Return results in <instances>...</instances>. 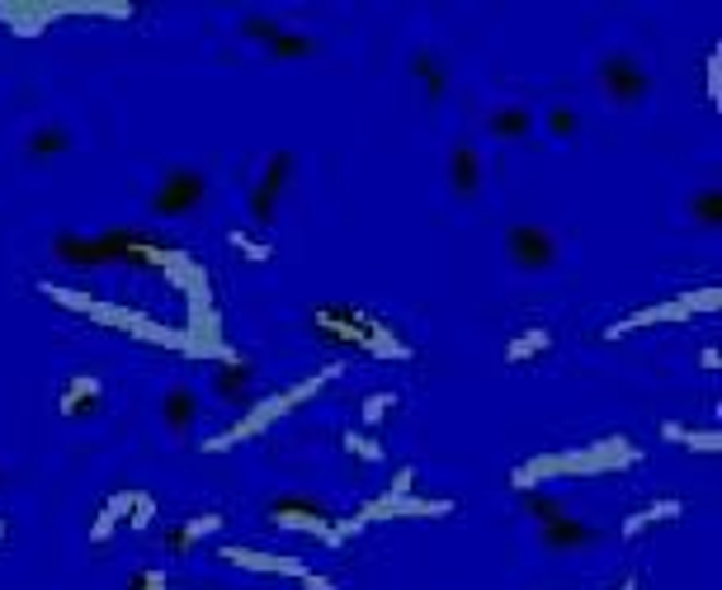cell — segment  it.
Listing matches in <instances>:
<instances>
[{
  "mask_svg": "<svg viewBox=\"0 0 722 590\" xmlns=\"http://www.w3.org/2000/svg\"><path fill=\"white\" fill-rule=\"evenodd\" d=\"M552 350V331L548 326H524L520 336L505 340V365H534Z\"/></svg>",
  "mask_w": 722,
  "mask_h": 590,
  "instance_id": "cell-18",
  "label": "cell"
},
{
  "mask_svg": "<svg viewBox=\"0 0 722 590\" xmlns=\"http://www.w3.org/2000/svg\"><path fill=\"white\" fill-rule=\"evenodd\" d=\"M228 241H232V251H241L251 265H265V261H275V241H260L255 232H241V227H232L228 232Z\"/></svg>",
  "mask_w": 722,
  "mask_h": 590,
  "instance_id": "cell-27",
  "label": "cell"
},
{
  "mask_svg": "<svg viewBox=\"0 0 722 590\" xmlns=\"http://www.w3.org/2000/svg\"><path fill=\"white\" fill-rule=\"evenodd\" d=\"M505 255L520 275H552L562 265V241L544 222H515L505 232Z\"/></svg>",
  "mask_w": 722,
  "mask_h": 590,
  "instance_id": "cell-4",
  "label": "cell"
},
{
  "mask_svg": "<svg viewBox=\"0 0 722 590\" xmlns=\"http://www.w3.org/2000/svg\"><path fill=\"white\" fill-rule=\"evenodd\" d=\"M581 128V114L571 109V104H548L544 114H538V132H548L552 142H571Z\"/></svg>",
  "mask_w": 722,
  "mask_h": 590,
  "instance_id": "cell-22",
  "label": "cell"
},
{
  "mask_svg": "<svg viewBox=\"0 0 722 590\" xmlns=\"http://www.w3.org/2000/svg\"><path fill=\"white\" fill-rule=\"evenodd\" d=\"M393 412H397V392L383 387V392H369V397H364V406H359V420H364V430H379Z\"/></svg>",
  "mask_w": 722,
  "mask_h": 590,
  "instance_id": "cell-26",
  "label": "cell"
},
{
  "mask_svg": "<svg viewBox=\"0 0 722 590\" xmlns=\"http://www.w3.org/2000/svg\"><path fill=\"white\" fill-rule=\"evenodd\" d=\"M208 180L194 165H175V171L161 175V185L152 189V213L156 218H189L194 208H203Z\"/></svg>",
  "mask_w": 722,
  "mask_h": 590,
  "instance_id": "cell-6",
  "label": "cell"
},
{
  "mask_svg": "<svg viewBox=\"0 0 722 590\" xmlns=\"http://www.w3.org/2000/svg\"><path fill=\"white\" fill-rule=\"evenodd\" d=\"M317 48H322L317 38H307V34H289V28H279V38L269 43L265 53H269V57H312Z\"/></svg>",
  "mask_w": 722,
  "mask_h": 590,
  "instance_id": "cell-28",
  "label": "cell"
},
{
  "mask_svg": "<svg viewBox=\"0 0 722 590\" xmlns=\"http://www.w3.org/2000/svg\"><path fill=\"white\" fill-rule=\"evenodd\" d=\"M128 590H165V571H156V567H142L138 577H132V586Z\"/></svg>",
  "mask_w": 722,
  "mask_h": 590,
  "instance_id": "cell-33",
  "label": "cell"
},
{
  "mask_svg": "<svg viewBox=\"0 0 722 590\" xmlns=\"http://www.w3.org/2000/svg\"><path fill=\"white\" fill-rule=\"evenodd\" d=\"M538 543H544V548H552V553H571V548H585V543H595V529L562 510L558 520L538 524Z\"/></svg>",
  "mask_w": 722,
  "mask_h": 590,
  "instance_id": "cell-15",
  "label": "cell"
},
{
  "mask_svg": "<svg viewBox=\"0 0 722 590\" xmlns=\"http://www.w3.org/2000/svg\"><path fill=\"white\" fill-rule=\"evenodd\" d=\"M10 539H14V524L10 516H0V548H10Z\"/></svg>",
  "mask_w": 722,
  "mask_h": 590,
  "instance_id": "cell-35",
  "label": "cell"
},
{
  "mask_svg": "<svg viewBox=\"0 0 722 590\" xmlns=\"http://www.w3.org/2000/svg\"><path fill=\"white\" fill-rule=\"evenodd\" d=\"M213 387H218V397L222 402H251V369H246V359H236V355H228V365L218 369V378H213Z\"/></svg>",
  "mask_w": 722,
  "mask_h": 590,
  "instance_id": "cell-20",
  "label": "cell"
},
{
  "mask_svg": "<svg viewBox=\"0 0 722 590\" xmlns=\"http://www.w3.org/2000/svg\"><path fill=\"white\" fill-rule=\"evenodd\" d=\"M71 147H77V132H71L67 124H57V118H53V124H38L34 132H28L24 157L43 165V161H62Z\"/></svg>",
  "mask_w": 722,
  "mask_h": 590,
  "instance_id": "cell-14",
  "label": "cell"
},
{
  "mask_svg": "<svg viewBox=\"0 0 722 590\" xmlns=\"http://www.w3.org/2000/svg\"><path fill=\"white\" fill-rule=\"evenodd\" d=\"M638 463V449L628 440H599L581 453H548V459H529L524 467H515V487L529 491L534 482L544 477H562V473H609V467H628Z\"/></svg>",
  "mask_w": 722,
  "mask_h": 590,
  "instance_id": "cell-2",
  "label": "cell"
},
{
  "mask_svg": "<svg viewBox=\"0 0 722 590\" xmlns=\"http://www.w3.org/2000/svg\"><path fill=\"white\" fill-rule=\"evenodd\" d=\"M340 449L350 453V459H359V463H383V459H387V449L373 440L369 430H345V435H340Z\"/></svg>",
  "mask_w": 722,
  "mask_h": 590,
  "instance_id": "cell-24",
  "label": "cell"
},
{
  "mask_svg": "<svg viewBox=\"0 0 722 590\" xmlns=\"http://www.w3.org/2000/svg\"><path fill=\"white\" fill-rule=\"evenodd\" d=\"M595 81H599V95L609 104H619V109H638L652 95V71L633 53H605L595 67Z\"/></svg>",
  "mask_w": 722,
  "mask_h": 590,
  "instance_id": "cell-5",
  "label": "cell"
},
{
  "mask_svg": "<svg viewBox=\"0 0 722 590\" xmlns=\"http://www.w3.org/2000/svg\"><path fill=\"white\" fill-rule=\"evenodd\" d=\"M680 501H675V496H666V501H656V506H642V510H633V516L624 520V529L619 534L624 539H638L642 529H652V524H666V520H680Z\"/></svg>",
  "mask_w": 722,
  "mask_h": 590,
  "instance_id": "cell-21",
  "label": "cell"
},
{
  "mask_svg": "<svg viewBox=\"0 0 722 590\" xmlns=\"http://www.w3.org/2000/svg\"><path fill=\"white\" fill-rule=\"evenodd\" d=\"M619 590H638V577H628V581H624Z\"/></svg>",
  "mask_w": 722,
  "mask_h": 590,
  "instance_id": "cell-37",
  "label": "cell"
},
{
  "mask_svg": "<svg viewBox=\"0 0 722 590\" xmlns=\"http://www.w3.org/2000/svg\"><path fill=\"white\" fill-rule=\"evenodd\" d=\"M152 516H156V496H152V491H138V496H132L128 524H132V529H147V524H152Z\"/></svg>",
  "mask_w": 722,
  "mask_h": 590,
  "instance_id": "cell-32",
  "label": "cell"
},
{
  "mask_svg": "<svg viewBox=\"0 0 722 590\" xmlns=\"http://www.w3.org/2000/svg\"><path fill=\"white\" fill-rule=\"evenodd\" d=\"M718 67H722V57H718V48L709 53V104L718 109L722 104V76H718Z\"/></svg>",
  "mask_w": 722,
  "mask_h": 590,
  "instance_id": "cell-34",
  "label": "cell"
},
{
  "mask_svg": "<svg viewBox=\"0 0 722 590\" xmlns=\"http://www.w3.org/2000/svg\"><path fill=\"white\" fill-rule=\"evenodd\" d=\"M269 520H275L279 529H303V534H317L326 548H340L345 539L354 534V524L350 520H326L322 510H312L307 501H279V506H269Z\"/></svg>",
  "mask_w": 722,
  "mask_h": 590,
  "instance_id": "cell-9",
  "label": "cell"
},
{
  "mask_svg": "<svg viewBox=\"0 0 722 590\" xmlns=\"http://www.w3.org/2000/svg\"><path fill=\"white\" fill-rule=\"evenodd\" d=\"M132 496H138V491H114L109 501L100 506L95 524H90V543H109V539H114V529L132 516Z\"/></svg>",
  "mask_w": 722,
  "mask_h": 590,
  "instance_id": "cell-19",
  "label": "cell"
},
{
  "mask_svg": "<svg viewBox=\"0 0 722 590\" xmlns=\"http://www.w3.org/2000/svg\"><path fill=\"white\" fill-rule=\"evenodd\" d=\"M661 435H666L671 444H685V449H699V453H718V430H685L680 420H666V426H661Z\"/></svg>",
  "mask_w": 722,
  "mask_h": 590,
  "instance_id": "cell-23",
  "label": "cell"
},
{
  "mask_svg": "<svg viewBox=\"0 0 722 590\" xmlns=\"http://www.w3.org/2000/svg\"><path fill=\"white\" fill-rule=\"evenodd\" d=\"M524 506H529V516H534L538 524H548V520H558V516H562V506L552 501L548 491H524Z\"/></svg>",
  "mask_w": 722,
  "mask_h": 590,
  "instance_id": "cell-31",
  "label": "cell"
},
{
  "mask_svg": "<svg viewBox=\"0 0 722 590\" xmlns=\"http://www.w3.org/2000/svg\"><path fill=\"white\" fill-rule=\"evenodd\" d=\"M279 20H265V14H251V20H241V38H251V43H260V48H269V43L279 38Z\"/></svg>",
  "mask_w": 722,
  "mask_h": 590,
  "instance_id": "cell-30",
  "label": "cell"
},
{
  "mask_svg": "<svg viewBox=\"0 0 722 590\" xmlns=\"http://www.w3.org/2000/svg\"><path fill=\"white\" fill-rule=\"evenodd\" d=\"M330 378H340V365H326L322 373H312V378H303V383H293V387H283V392H275V397H265V402H255L246 416H241V426H232V430H222V435H213L203 449L208 453H222V449H232V444H241V440H251V435H260V430H269L279 416H289L293 406H303L307 397H317V392L330 383Z\"/></svg>",
  "mask_w": 722,
  "mask_h": 590,
  "instance_id": "cell-1",
  "label": "cell"
},
{
  "mask_svg": "<svg viewBox=\"0 0 722 590\" xmlns=\"http://www.w3.org/2000/svg\"><path fill=\"white\" fill-rule=\"evenodd\" d=\"M222 557L236 567H246V571H275V577H293L298 586H307V590H336V581L322 577V571H312L307 563H298V557H283V553H251V548H222Z\"/></svg>",
  "mask_w": 722,
  "mask_h": 590,
  "instance_id": "cell-8",
  "label": "cell"
},
{
  "mask_svg": "<svg viewBox=\"0 0 722 590\" xmlns=\"http://www.w3.org/2000/svg\"><path fill=\"white\" fill-rule=\"evenodd\" d=\"M161 420L171 426V435H189V426L199 420V392L185 387V383H175L161 397Z\"/></svg>",
  "mask_w": 722,
  "mask_h": 590,
  "instance_id": "cell-16",
  "label": "cell"
},
{
  "mask_svg": "<svg viewBox=\"0 0 722 590\" xmlns=\"http://www.w3.org/2000/svg\"><path fill=\"white\" fill-rule=\"evenodd\" d=\"M218 529H222V516H218V510H213V516H199V520H185V524H179L175 534H171V548H175V553H189L194 539H208V534H218Z\"/></svg>",
  "mask_w": 722,
  "mask_h": 590,
  "instance_id": "cell-25",
  "label": "cell"
},
{
  "mask_svg": "<svg viewBox=\"0 0 722 590\" xmlns=\"http://www.w3.org/2000/svg\"><path fill=\"white\" fill-rule=\"evenodd\" d=\"M100 406H104V378L95 373H71L62 392H57V412L67 420H90L100 416Z\"/></svg>",
  "mask_w": 722,
  "mask_h": 590,
  "instance_id": "cell-11",
  "label": "cell"
},
{
  "mask_svg": "<svg viewBox=\"0 0 722 590\" xmlns=\"http://www.w3.org/2000/svg\"><path fill=\"white\" fill-rule=\"evenodd\" d=\"M689 218L703 222V227H718L722 222V194L718 189H699L695 199H689Z\"/></svg>",
  "mask_w": 722,
  "mask_h": 590,
  "instance_id": "cell-29",
  "label": "cell"
},
{
  "mask_svg": "<svg viewBox=\"0 0 722 590\" xmlns=\"http://www.w3.org/2000/svg\"><path fill=\"white\" fill-rule=\"evenodd\" d=\"M487 132L496 142H529L538 132V114L529 104H496L487 114Z\"/></svg>",
  "mask_w": 722,
  "mask_h": 590,
  "instance_id": "cell-13",
  "label": "cell"
},
{
  "mask_svg": "<svg viewBox=\"0 0 722 590\" xmlns=\"http://www.w3.org/2000/svg\"><path fill=\"white\" fill-rule=\"evenodd\" d=\"M411 76H416V85L426 90V100H444V90H449V67H444V57L434 53V48H416V53H411Z\"/></svg>",
  "mask_w": 722,
  "mask_h": 590,
  "instance_id": "cell-17",
  "label": "cell"
},
{
  "mask_svg": "<svg viewBox=\"0 0 722 590\" xmlns=\"http://www.w3.org/2000/svg\"><path fill=\"white\" fill-rule=\"evenodd\" d=\"M449 189H454L458 204H477L481 199V157L473 142H458L449 151Z\"/></svg>",
  "mask_w": 722,
  "mask_h": 590,
  "instance_id": "cell-12",
  "label": "cell"
},
{
  "mask_svg": "<svg viewBox=\"0 0 722 590\" xmlns=\"http://www.w3.org/2000/svg\"><path fill=\"white\" fill-rule=\"evenodd\" d=\"M420 516H426V520L454 516V501H426V496H416L411 491V467H401L393 487H387L379 501H369L350 524H354V534H359L364 524H379V520H420Z\"/></svg>",
  "mask_w": 722,
  "mask_h": 590,
  "instance_id": "cell-3",
  "label": "cell"
},
{
  "mask_svg": "<svg viewBox=\"0 0 722 590\" xmlns=\"http://www.w3.org/2000/svg\"><path fill=\"white\" fill-rule=\"evenodd\" d=\"M699 365H703V369H718V365H722V355H718V350H713V345H709V350H703V355H699Z\"/></svg>",
  "mask_w": 722,
  "mask_h": 590,
  "instance_id": "cell-36",
  "label": "cell"
},
{
  "mask_svg": "<svg viewBox=\"0 0 722 590\" xmlns=\"http://www.w3.org/2000/svg\"><path fill=\"white\" fill-rule=\"evenodd\" d=\"M699 308H718V289H703L695 298H671V302H656V308H642L633 316H624V322H614L605 336L609 340H624L628 331H642V326H661V322H689Z\"/></svg>",
  "mask_w": 722,
  "mask_h": 590,
  "instance_id": "cell-7",
  "label": "cell"
},
{
  "mask_svg": "<svg viewBox=\"0 0 722 590\" xmlns=\"http://www.w3.org/2000/svg\"><path fill=\"white\" fill-rule=\"evenodd\" d=\"M289 165H293V157H289V151H275V157H265L260 175L251 180V189H246V204H251V218L260 222V227H275V208H279L283 180H289Z\"/></svg>",
  "mask_w": 722,
  "mask_h": 590,
  "instance_id": "cell-10",
  "label": "cell"
}]
</instances>
